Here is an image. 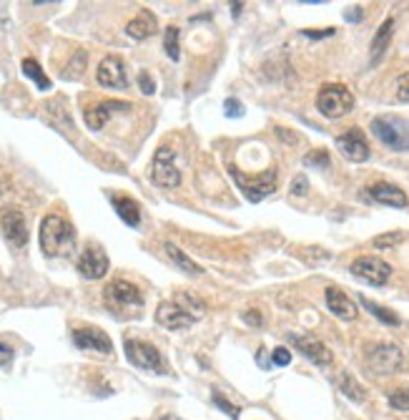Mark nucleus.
<instances>
[{"label":"nucleus","instance_id":"a211bd4d","mask_svg":"<svg viewBox=\"0 0 409 420\" xmlns=\"http://www.w3.org/2000/svg\"><path fill=\"white\" fill-rule=\"evenodd\" d=\"M369 197L379 204H387V207H395V209H404L409 204L407 194L399 189V186L389 184V181H377V184L369 186Z\"/></svg>","mask_w":409,"mask_h":420},{"label":"nucleus","instance_id":"39448f33","mask_svg":"<svg viewBox=\"0 0 409 420\" xmlns=\"http://www.w3.org/2000/svg\"><path fill=\"white\" fill-rule=\"evenodd\" d=\"M126 357L141 370H151V373H166L161 353L154 345H148L143 340H126Z\"/></svg>","mask_w":409,"mask_h":420},{"label":"nucleus","instance_id":"f257e3e1","mask_svg":"<svg viewBox=\"0 0 409 420\" xmlns=\"http://www.w3.org/2000/svg\"><path fill=\"white\" fill-rule=\"evenodd\" d=\"M75 247V229L58 214H48L40 221V250L45 257H68Z\"/></svg>","mask_w":409,"mask_h":420},{"label":"nucleus","instance_id":"e433bc0d","mask_svg":"<svg viewBox=\"0 0 409 420\" xmlns=\"http://www.w3.org/2000/svg\"><path fill=\"white\" fill-rule=\"evenodd\" d=\"M139 83H141V91H143L146 96H151V93H154V91H156L154 78H151V76H148V74H141V76H139Z\"/></svg>","mask_w":409,"mask_h":420},{"label":"nucleus","instance_id":"393cba45","mask_svg":"<svg viewBox=\"0 0 409 420\" xmlns=\"http://www.w3.org/2000/svg\"><path fill=\"white\" fill-rule=\"evenodd\" d=\"M339 390L347 395V398H351L354 403H364L366 400V393H364V388L354 380V377L349 375V373H344L342 377H339Z\"/></svg>","mask_w":409,"mask_h":420},{"label":"nucleus","instance_id":"aec40b11","mask_svg":"<svg viewBox=\"0 0 409 420\" xmlns=\"http://www.w3.org/2000/svg\"><path fill=\"white\" fill-rule=\"evenodd\" d=\"M392 36H395V18H387L372 38V48H369V63L372 66H377L384 58V53H387L389 43H392Z\"/></svg>","mask_w":409,"mask_h":420},{"label":"nucleus","instance_id":"cd10ccee","mask_svg":"<svg viewBox=\"0 0 409 420\" xmlns=\"http://www.w3.org/2000/svg\"><path fill=\"white\" fill-rule=\"evenodd\" d=\"M163 48H166V56L171 60H178L181 51H178V28L176 25H168L166 36H163Z\"/></svg>","mask_w":409,"mask_h":420},{"label":"nucleus","instance_id":"6e6552de","mask_svg":"<svg viewBox=\"0 0 409 420\" xmlns=\"http://www.w3.org/2000/svg\"><path fill=\"white\" fill-rule=\"evenodd\" d=\"M366 362L377 375H392L402 370L404 355L397 345H374L366 355Z\"/></svg>","mask_w":409,"mask_h":420},{"label":"nucleus","instance_id":"c756f323","mask_svg":"<svg viewBox=\"0 0 409 420\" xmlns=\"http://www.w3.org/2000/svg\"><path fill=\"white\" fill-rule=\"evenodd\" d=\"M304 164H307V166H319V169H327V166H329V154H327V151H322V148H319V151H312V154L304 156Z\"/></svg>","mask_w":409,"mask_h":420},{"label":"nucleus","instance_id":"4468645a","mask_svg":"<svg viewBox=\"0 0 409 420\" xmlns=\"http://www.w3.org/2000/svg\"><path fill=\"white\" fill-rule=\"evenodd\" d=\"M336 148L342 151V156H347L349 162H366L369 159V144H366L364 133L359 129H349L347 133H342L336 139Z\"/></svg>","mask_w":409,"mask_h":420},{"label":"nucleus","instance_id":"4c0bfd02","mask_svg":"<svg viewBox=\"0 0 409 420\" xmlns=\"http://www.w3.org/2000/svg\"><path fill=\"white\" fill-rule=\"evenodd\" d=\"M226 116H244V109L239 101H234V98H229L226 101Z\"/></svg>","mask_w":409,"mask_h":420},{"label":"nucleus","instance_id":"2f4dec72","mask_svg":"<svg viewBox=\"0 0 409 420\" xmlns=\"http://www.w3.org/2000/svg\"><path fill=\"white\" fill-rule=\"evenodd\" d=\"M213 406H219L229 418H234V420L239 418V408H236L234 403H229V400L224 398V395H219V393H213Z\"/></svg>","mask_w":409,"mask_h":420},{"label":"nucleus","instance_id":"dca6fc26","mask_svg":"<svg viewBox=\"0 0 409 420\" xmlns=\"http://www.w3.org/2000/svg\"><path fill=\"white\" fill-rule=\"evenodd\" d=\"M73 342L81 350H95L101 355H110V350H113L110 338L98 327H78V330H73Z\"/></svg>","mask_w":409,"mask_h":420},{"label":"nucleus","instance_id":"ea45409f","mask_svg":"<svg viewBox=\"0 0 409 420\" xmlns=\"http://www.w3.org/2000/svg\"><path fill=\"white\" fill-rule=\"evenodd\" d=\"M362 18V8L354 5V10H347V21H359Z\"/></svg>","mask_w":409,"mask_h":420},{"label":"nucleus","instance_id":"5701e85b","mask_svg":"<svg viewBox=\"0 0 409 420\" xmlns=\"http://www.w3.org/2000/svg\"><path fill=\"white\" fill-rule=\"evenodd\" d=\"M163 250H166L168 257L174 259V265L178 267V269H183V272H189V274H201V272H204V269H201V267H198L191 257H186V254H183L176 244H166Z\"/></svg>","mask_w":409,"mask_h":420},{"label":"nucleus","instance_id":"a19ab883","mask_svg":"<svg viewBox=\"0 0 409 420\" xmlns=\"http://www.w3.org/2000/svg\"><path fill=\"white\" fill-rule=\"evenodd\" d=\"M242 8H244V3H231V10H234V15L242 13Z\"/></svg>","mask_w":409,"mask_h":420},{"label":"nucleus","instance_id":"79ce46f5","mask_svg":"<svg viewBox=\"0 0 409 420\" xmlns=\"http://www.w3.org/2000/svg\"><path fill=\"white\" fill-rule=\"evenodd\" d=\"M161 420H178V418H174V415H163Z\"/></svg>","mask_w":409,"mask_h":420},{"label":"nucleus","instance_id":"4be33fe9","mask_svg":"<svg viewBox=\"0 0 409 420\" xmlns=\"http://www.w3.org/2000/svg\"><path fill=\"white\" fill-rule=\"evenodd\" d=\"M113 209H116V214L121 217V219L128 224V227H139L141 224V209L139 204L133 199H128V197H113Z\"/></svg>","mask_w":409,"mask_h":420},{"label":"nucleus","instance_id":"bb28decb","mask_svg":"<svg viewBox=\"0 0 409 420\" xmlns=\"http://www.w3.org/2000/svg\"><path fill=\"white\" fill-rule=\"evenodd\" d=\"M359 302H362V307H366V310L372 312L377 320H382L384 324H399V317H397L392 310H387V307H382V305L372 302V300H366V297H362Z\"/></svg>","mask_w":409,"mask_h":420},{"label":"nucleus","instance_id":"c85d7f7f","mask_svg":"<svg viewBox=\"0 0 409 420\" xmlns=\"http://www.w3.org/2000/svg\"><path fill=\"white\" fill-rule=\"evenodd\" d=\"M389 406L399 413H409V388H399V390L389 393Z\"/></svg>","mask_w":409,"mask_h":420},{"label":"nucleus","instance_id":"c9c22d12","mask_svg":"<svg viewBox=\"0 0 409 420\" xmlns=\"http://www.w3.org/2000/svg\"><path fill=\"white\" fill-rule=\"evenodd\" d=\"M309 192V181L304 177H296L292 181V194H296V197H304V194Z\"/></svg>","mask_w":409,"mask_h":420},{"label":"nucleus","instance_id":"6ab92c4d","mask_svg":"<svg viewBox=\"0 0 409 420\" xmlns=\"http://www.w3.org/2000/svg\"><path fill=\"white\" fill-rule=\"evenodd\" d=\"M324 297H327L329 312H331V315H336L339 320H354V317H357V305L351 302L342 289L329 287L327 292H324Z\"/></svg>","mask_w":409,"mask_h":420},{"label":"nucleus","instance_id":"a878e982","mask_svg":"<svg viewBox=\"0 0 409 420\" xmlns=\"http://www.w3.org/2000/svg\"><path fill=\"white\" fill-rule=\"evenodd\" d=\"M174 302H176V305H181L183 310L191 312V315L196 317V320H198L201 315H204V310H206V305L201 302V300H198L196 295H189V292H178V295L174 297Z\"/></svg>","mask_w":409,"mask_h":420},{"label":"nucleus","instance_id":"ddd939ff","mask_svg":"<svg viewBox=\"0 0 409 420\" xmlns=\"http://www.w3.org/2000/svg\"><path fill=\"white\" fill-rule=\"evenodd\" d=\"M95 81L106 86V89H126L128 86V78H126V68L124 60L116 58V56H108L98 63V71H95Z\"/></svg>","mask_w":409,"mask_h":420},{"label":"nucleus","instance_id":"72a5a7b5","mask_svg":"<svg viewBox=\"0 0 409 420\" xmlns=\"http://www.w3.org/2000/svg\"><path fill=\"white\" fill-rule=\"evenodd\" d=\"M397 98L399 101H409V74L397 78Z\"/></svg>","mask_w":409,"mask_h":420},{"label":"nucleus","instance_id":"f03ea898","mask_svg":"<svg viewBox=\"0 0 409 420\" xmlns=\"http://www.w3.org/2000/svg\"><path fill=\"white\" fill-rule=\"evenodd\" d=\"M103 302L113 315L118 317H128L136 315V312L143 307V295L136 285L126 280H113L103 287Z\"/></svg>","mask_w":409,"mask_h":420},{"label":"nucleus","instance_id":"58836bf2","mask_svg":"<svg viewBox=\"0 0 409 420\" xmlns=\"http://www.w3.org/2000/svg\"><path fill=\"white\" fill-rule=\"evenodd\" d=\"M244 320H246L248 324H254V327H261V315H259V312H246V315H244Z\"/></svg>","mask_w":409,"mask_h":420},{"label":"nucleus","instance_id":"7c9ffc66","mask_svg":"<svg viewBox=\"0 0 409 420\" xmlns=\"http://www.w3.org/2000/svg\"><path fill=\"white\" fill-rule=\"evenodd\" d=\"M404 239V234H399V232H392V234H382L374 239V247H379V250H389V247H395V244H399Z\"/></svg>","mask_w":409,"mask_h":420},{"label":"nucleus","instance_id":"f8f14e48","mask_svg":"<svg viewBox=\"0 0 409 420\" xmlns=\"http://www.w3.org/2000/svg\"><path fill=\"white\" fill-rule=\"evenodd\" d=\"M289 340H292L294 347H296L307 360L314 362V365H322V368L331 365V350L324 345L322 340L312 338V335H289Z\"/></svg>","mask_w":409,"mask_h":420},{"label":"nucleus","instance_id":"f3484780","mask_svg":"<svg viewBox=\"0 0 409 420\" xmlns=\"http://www.w3.org/2000/svg\"><path fill=\"white\" fill-rule=\"evenodd\" d=\"M131 109V104H126V101H101V104L91 106V109H86V124L88 129H93V131H101L103 124L108 121L116 111H128Z\"/></svg>","mask_w":409,"mask_h":420},{"label":"nucleus","instance_id":"473e14b6","mask_svg":"<svg viewBox=\"0 0 409 420\" xmlns=\"http://www.w3.org/2000/svg\"><path fill=\"white\" fill-rule=\"evenodd\" d=\"M271 362L279 365V368H286L292 362V353L286 347H277V350H271Z\"/></svg>","mask_w":409,"mask_h":420},{"label":"nucleus","instance_id":"f704fd0d","mask_svg":"<svg viewBox=\"0 0 409 420\" xmlns=\"http://www.w3.org/2000/svg\"><path fill=\"white\" fill-rule=\"evenodd\" d=\"M10 362H13V347L0 342V368H10Z\"/></svg>","mask_w":409,"mask_h":420},{"label":"nucleus","instance_id":"9b49d317","mask_svg":"<svg viewBox=\"0 0 409 420\" xmlns=\"http://www.w3.org/2000/svg\"><path fill=\"white\" fill-rule=\"evenodd\" d=\"M75 267H78L81 277H86V280H101V277L108 274V257H106V252L101 247H86Z\"/></svg>","mask_w":409,"mask_h":420},{"label":"nucleus","instance_id":"423d86ee","mask_svg":"<svg viewBox=\"0 0 409 420\" xmlns=\"http://www.w3.org/2000/svg\"><path fill=\"white\" fill-rule=\"evenodd\" d=\"M349 272L357 277V280L366 282V285H374V287H382L384 282L389 280V274H392V267L379 257H372V254H366V257H357L351 262Z\"/></svg>","mask_w":409,"mask_h":420},{"label":"nucleus","instance_id":"2eb2a0df","mask_svg":"<svg viewBox=\"0 0 409 420\" xmlns=\"http://www.w3.org/2000/svg\"><path fill=\"white\" fill-rule=\"evenodd\" d=\"M156 322L163 324L166 330H183V327H191V324L196 322V317L171 300V302L159 305V310H156Z\"/></svg>","mask_w":409,"mask_h":420},{"label":"nucleus","instance_id":"412c9836","mask_svg":"<svg viewBox=\"0 0 409 420\" xmlns=\"http://www.w3.org/2000/svg\"><path fill=\"white\" fill-rule=\"evenodd\" d=\"M126 33H128L133 41H143V38L154 36L156 33V15L143 8V10H141V13L126 25Z\"/></svg>","mask_w":409,"mask_h":420},{"label":"nucleus","instance_id":"0eeeda50","mask_svg":"<svg viewBox=\"0 0 409 420\" xmlns=\"http://www.w3.org/2000/svg\"><path fill=\"white\" fill-rule=\"evenodd\" d=\"M151 179H154V184L163 186V189H174L181 184V171L176 169L174 148L161 146L156 151L154 164H151Z\"/></svg>","mask_w":409,"mask_h":420},{"label":"nucleus","instance_id":"9d476101","mask_svg":"<svg viewBox=\"0 0 409 420\" xmlns=\"http://www.w3.org/2000/svg\"><path fill=\"white\" fill-rule=\"evenodd\" d=\"M0 227H3V234L15 250H21L28 244V224H25V217L18 209H5L3 217H0Z\"/></svg>","mask_w":409,"mask_h":420},{"label":"nucleus","instance_id":"b1692460","mask_svg":"<svg viewBox=\"0 0 409 420\" xmlns=\"http://www.w3.org/2000/svg\"><path fill=\"white\" fill-rule=\"evenodd\" d=\"M23 74L28 76L30 81L36 83V86H38L40 91H48V89H51V78H48V76L43 74V68L38 66V60H33V58H25V60H23Z\"/></svg>","mask_w":409,"mask_h":420},{"label":"nucleus","instance_id":"1a4fd4ad","mask_svg":"<svg viewBox=\"0 0 409 420\" xmlns=\"http://www.w3.org/2000/svg\"><path fill=\"white\" fill-rule=\"evenodd\" d=\"M231 177L239 181V186H242L244 197H246L248 201H261L264 197H269V194L277 192V171L269 169L264 171V174H259L256 179H246L244 174H239L236 169H231Z\"/></svg>","mask_w":409,"mask_h":420},{"label":"nucleus","instance_id":"20e7f679","mask_svg":"<svg viewBox=\"0 0 409 420\" xmlns=\"http://www.w3.org/2000/svg\"><path fill=\"white\" fill-rule=\"evenodd\" d=\"M316 109L327 118H342L354 109V96L342 83H327L316 93Z\"/></svg>","mask_w":409,"mask_h":420},{"label":"nucleus","instance_id":"7ed1b4c3","mask_svg":"<svg viewBox=\"0 0 409 420\" xmlns=\"http://www.w3.org/2000/svg\"><path fill=\"white\" fill-rule=\"evenodd\" d=\"M372 133L384 144V146L395 148V151H409V121L402 116H377L372 121Z\"/></svg>","mask_w":409,"mask_h":420}]
</instances>
